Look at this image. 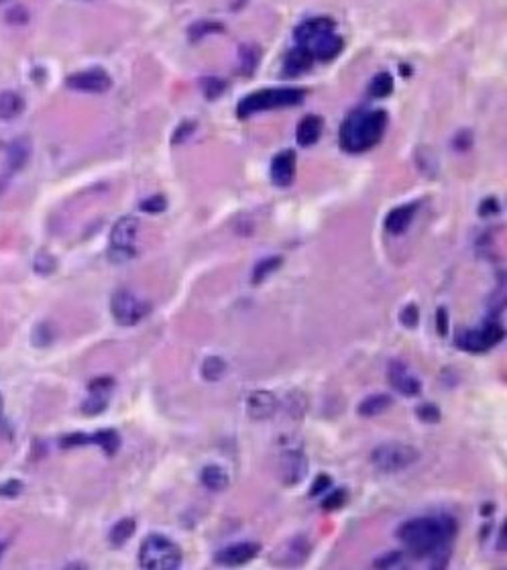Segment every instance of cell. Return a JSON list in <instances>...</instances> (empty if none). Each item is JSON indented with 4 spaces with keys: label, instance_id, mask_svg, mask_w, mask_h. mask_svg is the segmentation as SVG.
<instances>
[{
    "label": "cell",
    "instance_id": "cell-1",
    "mask_svg": "<svg viewBox=\"0 0 507 570\" xmlns=\"http://www.w3.org/2000/svg\"><path fill=\"white\" fill-rule=\"evenodd\" d=\"M456 534V522L448 515L413 517L398 530V537L416 558L438 556Z\"/></svg>",
    "mask_w": 507,
    "mask_h": 570
},
{
    "label": "cell",
    "instance_id": "cell-2",
    "mask_svg": "<svg viewBox=\"0 0 507 570\" xmlns=\"http://www.w3.org/2000/svg\"><path fill=\"white\" fill-rule=\"evenodd\" d=\"M387 114L385 110L363 108L350 112L340 125V147L346 153H365L373 149L385 134Z\"/></svg>",
    "mask_w": 507,
    "mask_h": 570
},
{
    "label": "cell",
    "instance_id": "cell-3",
    "mask_svg": "<svg viewBox=\"0 0 507 570\" xmlns=\"http://www.w3.org/2000/svg\"><path fill=\"white\" fill-rule=\"evenodd\" d=\"M296 45L304 47L314 62H330L342 51V39L335 31V21L328 17H316L304 21L294 31Z\"/></svg>",
    "mask_w": 507,
    "mask_h": 570
},
{
    "label": "cell",
    "instance_id": "cell-4",
    "mask_svg": "<svg viewBox=\"0 0 507 570\" xmlns=\"http://www.w3.org/2000/svg\"><path fill=\"white\" fill-rule=\"evenodd\" d=\"M304 98L305 90H302V88H265V90L249 94L247 98L238 102L237 112L240 118H244V116H253V114L263 112V110L296 106Z\"/></svg>",
    "mask_w": 507,
    "mask_h": 570
},
{
    "label": "cell",
    "instance_id": "cell-5",
    "mask_svg": "<svg viewBox=\"0 0 507 570\" xmlns=\"http://www.w3.org/2000/svg\"><path fill=\"white\" fill-rule=\"evenodd\" d=\"M139 564L151 570H175L181 564V550L168 536L151 534L139 548Z\"/></svg>",
    "mask_w": 507,
    "mask_h": 570
},
{
    "label": "cell",
    "instance_id": "cell-6",
    "mask_svg": "<svg viewBox=\"0 0 507 570\" xmlns=\"http://www.w3.org/2000/svg\"><path fill=\"white\" fill-rule=\"evenodd\" d=\"M136 236H139V218L123 216L114 222L108 240V257L114 263H127L135 259Z\"/></svg>",
    "mask_w": 507,
    "mask_h": 570
},
{
    "label": "cell",
    "instance_id": "cell-7",
    "mask_svg": "<svg viewBox=\"0 0 507 570\" xmlns=\"http://www.w3.org/2000/svg\"><path fill=\"white\" fill-rule=\"evenodd\" d=\"M418 458H420V452L413 446L400 444V442L381 444L371 452V463L375 465V469H379L381 472H400V470L409 469Z\"/></svg>",
    "mask_w": 507,
    "mask_h": 570
},
{
    "label": "cell",
    "instance_id": "cell-8",
    "mask_svg": "<svg viewBox=\"0 0 507 570\" xmlns=\"http://www.w3.org/2000/svg\"><path fill=\"white\" fill-rule=\"evenodd\" d=\"M110 310L121 326H135L149 314V303L139 300L129 290H118L110 300Z\"/></svg>",
    "mask_w": 507,
    "mask_h": 570
},
{
    "label": "cell",
    "instance_id": "cell-9",
    "mask_svg": "<svg viewBox=\"0 0 507 570\" xmlns=\"http://www.w3.org/2000/svg\"><path fill=\"white\" fill-rule=\"evenodd\" d=\"M504 326L499 322H487L483 328L479 330H465L456 338V344L469 353H485L491 346H495L497 342L504 340Z\"/></svg>",
    "mask_w": 507,
    "mask_h": 570
},
{
    "label": "cell",
    "instance_id": "cell-10",
    "mask_svg": "<svg viewBox=\"0 0 507 570\" xmlns=\"http://www.w3.org/2000/svg\"><path fill=\"white\" fill-rule=\"evenodd\" d=\"M66 84H68V88L78 90V92L104 94L112 86V80H110V75L102 67H92V69H84V71L71 73Z\"/></svg>",
    "mask_w": 507,
    "mask_h": 570
},
{
    "label": "cell",
    "instance_id": "cell-11",
    "mask_svg": "<svg viewBox=\"0 0 507 570\" xmlns=\"http://www.w3.org/2000/svg\"><path fill=\"white\" fill-rule=\"evenodd\" d=\"M259 544L253 542H238L229 548H222L216 552L214 560L222 567H242L247 562H251L257 554H259Z\"/></svg>",
    "mask_w": 507,
    "mask_h": 570
},
{
    "label": "cell",
    "instance_id": "cell-12",
    "mask_svg": "<svg viewBox=\"0 0 507 570\" xmlns=\"http://www.w3.org/2000/svg\"><path fill=\"white\" fill-rule=\"evenodd\" d=\"M271 181L277 188H287L294 184V175H296V153L285 149L281 153H277L271 161Z\"/></svg>",
    "mask_w": 507,
    "mask_h": 570
},
{
    "label": "cell",
    "instance_id": "cell-13",
    "mask_svg": "<svg viewBox=\"0 0 507 570\" xmlns=\"http://www.w3.org/2000/svg\"><path fill=\"white\" fill-rule=\"evenodd\" d=\"M308 554H310V546H308L305 537H292L279 550H275L273 562H277L279 567H300L308 558Z\"/></svg>",
    "mask_w": 507,
    "mask_h": 570
},
{
    "label": "cell",
    "instance_id": "cell-14",
    "mask_svg": "<svg viewBox=\"0 0 507 570\" xmlns=\"http://www.w3.org/2000/svg\"><path fill=\"white\" fill-rule=\"evenodd\" d=\"M387 381H389V385L395 389V391H400V393H404V395H418L420 393V381L409 373V369H407L404 363H400V361H393V363H389V367H387Z\"/></svg>",
    "mask_w": 507,
    "mask_h": 570
},
{
    "label": "cell",
    "instance_id": "cell-15",
    "mask_svg": "<svg viewBox=\"0 0 507 570\" xmlns=\"http://www.w3.org/2000/svg\"><path fill=\"white\" fill-rule=\"evenodd\" d=\"M247 411L253 420L261 422V420H269L271 416L277 411V400L271 391H255L251 393L249 402H247Z\"/></svg>",
    "mask_w": 507,
    "mask_h": 570
},
{
    "label": "cell",
    "instance_id": "cell-16",
    "mask_svg": "<svg viewBox=\"0 0 507 570\" xmlns=\"http://www.w3.org/2000/svg\"><path fill=\"white\" fill-rule=\"evenodd\" d=\"M416 210H418V202H411V204H404V206L393 208L385 216V231L389 235H402V233H406L409 222L416 216Z\"/></svg>",
    "mask_w": 507,
    "mask_h": 570
},
{
    "label": "cell",
    "instance_id": "cell-17",
    "mask_svg": "<svg viewBox=\"0 0 507 570\" xmlns=\"http://www.w3.org/2000/svg\"><path fill=\"white\" fill-rule=\"evenodd\" d=\"M305 470H308V463H305V456L300 450H290V452L283 454V458H281V474H283V481L287 485L300 483L305 477Z\"/></svg>",
    "mask_w": 507,
    "mask_h": 570
},
{
    "label": "cell",
    "instance_id": "cell-18",
    "mask_svg": "<svg viewBox=\"0 0 507 570\" xmlns=\"http://www.w3.org/2000/svg\"><path fill=\"white\" fill-rule=\"evenodd\" d=\"M322 129H324V123L320 116L316 114H308L300 121L298 129H296V139H298V145L302 147H312L314 143H318L320 134H322Z\"/></svg>",
    "mask_w": 507,
    "mask_h": 570
},
{
    "label": "cell",
    "instance_id": "cell-19",
    "mask_svg": "<svg viewBox=\"0 0 507 570\" xmlns=\"http://www.w3.org/2000/svg\"><path fill=\"white\" fill-rule=\"evenodd\" d=\"M25 110V100L21 94L6 90L0 94V121H12L17 116H21Z\"/></svg>",
    "mask_w": 507,
    "mask_h": 570
},
{
    "label": "cell",
    "instance_id": "cell-20",
    "mask_svg": "<svg viewBox=\"0 0 507 570\" xmlns=\"http://www.w3.org/2000/svg\"><path fill=\"white\" fill-rule=\"evenodd\" d=\"M312 64H314L312 55L304 47L296 45V49H292L285 57V75H300V73L308 71Z\"/></svg>",
    "mask_w": 507,
    "mask_h": 570
},
{
    "label": "cell",
    "instance_id": "cell-21",
    "mask_svg": "<svg viewBox=\"0 0 507 570\" xmlns=\"http://www.w3.org/2000/svg\"><path fill=\"white\" fill-rule=\"evenodd\" d=\"M200 479H202L204 487L210 489V491H222V489L229 487V472L222 467H218V465L204 467Z\"/></svg>",
    "mask_w": 507,
    "mask_h": 570
},
{
    "label": "cell",
    "instance_id": "cell-22",
    "mask_svg": "<svg viewBox=\"0 0 507 570\" xmlns=\"http://www.w3.org/2000/svg\"><path fill=\"white\" fill-rule=\"evenodd\" d=\"M27 159H29V145H27V141L19 139V141H15V143L8 145L6 166H8L10 171H19V169L25 168Z\"/></svg>",
    "mask_w": 507,
    "mask_h": 570
},
{
    "label": "cell",
    "instance_id": "cell-23",
    "mask_svg": "<svg viewBox=\"0 0 507 570\" xmlns=\"http://www.w3.org/2000/svg\"><path fill=\"white\" fill-rule=\"evenodd\" d=\"M135 528H136V524L133 517H123L121 522H116V524L112 526L110 534H108V542H110V546H114V548L125 546V544L129 542V537L135 534Z\"/></svg>",
    "mask_w": 507,
    "mask_h": 570
},
{
    "label": "cell",
    "instance_id": "cell-24",
    "mask_svg": "<svg viewBox=\"0 0 507 570\" xmlns=\"http://www.w3.org/2000/svg\"><path fill=\"white\" fill-rule=\"evenodd\" d=\"M391 398L389 395H383V393H377V395H369L367 400H363L359 405V413L365 416V418H373V416H379L383 411H387L391 407Z\"/></svg>",
    "mask_w": 507,
    "mask_h": 570
},
{
    "label": "cell",
    "instance_id": "cell-25",
    "mask_svg": "<svg viewBox=\"0 0 507 570\" xmlns=\"http://www.w3.org/2000/svg\"><path fill=\"white\" fill-rule=\"evenodd\" d=\"M90 442L98 444L108 456L114 454L118 450V446H121V438H118V434L114 430H100V432H96V434L90 436Z\"/></svg>",
    "mask_w": 507,
    "mask_h": 570
},
{
    "label": "cell",
    "instance_id": "cell-26",
    "mask_svg": "<svg viewBox=\"0 0 507 570\" xmlns=\"http://www.w3.org/2000/svg\"><path fill=\"white\" fill-rule=\"evenodd\" d=\"M391 90H393V80L385 71L377 73L371 80V84H369V94L375 96V98H385V96L391 94Z\"/></svg>",
    "mask_w": 507,
    "mask_h": 570
},
{
    "label": "cell",
    "instance_id": "cell-27",
    "mask_svg": "<svg viewBox=\"0 0 507 570\" xmlns=\"http://www.w3.org/2000/svg\"><path fill=\"white\" fill-rule=\"evenodd\" d=\"M226 371V363L220 357H208L202 363V375L206 381H218Z\"/></svg>",
    "mask_w": 507,
    "mask_h": 570
},
{
    "label": "cell",
    "instance_id": "cell-28",
    "mask_svg": "<svg viewBox=\"0 0 507 570\" xmlns=\"http://www.w3.org/2000/svg\"><path fill=\"white\" fill-rule=\"evenodd\" d=\"M281 265V257H267L263 261H259L255 269H253V283H261L269 277V273H273L275 269Z\"/></svg>",
    "mask_w": 507,
    "mask_h": 570
},
{
    "label": "cell",
    "instance_id": "cell-29",
    "mask_svg": "<svg viewBox=\"0 0 507 570\" xmlns=\"http://www.w3.org/2000/svg\"><path fill=\"white\" fill-rule=\"evenodd\" d=\"M108 403V395L106 393H96V391H90V398L82 403V411L88 413V416H94V413H100L104 411Z\"/></svg>",
    "mask_w": 507,
    "mask_h": 570
},
{
    "label": "cell",
    "instance_id": "cell-30",
    "mask_svg": "<svg viewBox=\"0 0 507 570\" xmlns=\"http://www.w3.org/2000/svg\"><path fill=\"white\" fill-rule=\"evenodd\" d=\"M166 206H168V202H166V196H161V194H155V196L141 202V210H145L149 214H159L166 210Z\"/></svg>",
    "mask_w": 507,
    "mask_h": 570
},
{
    "label": "cell",
    "instance_id": "cell-31",
    "mask_svg": "<svg viewBox=\"0 0 507 570\" xmlns=\"http://www.w3.org/2000/svg\"><path fill=\"white\" fill-rule=\"evenodd\" d=\"M418 320H420V312H418V305H413V303H407L406 308L400 312V322L406 328H416Z\"/></svg>",
    "mask_w": 507,
    "mask_h": 570
},
{
    "label": "cell",
    "instance_id": "cell-32",
    "mask_svg": "<svg viewBox=\"0 0 507 570\" xmlns=\"http://www.w3.org/2000/svg\"><path fill=\"white\" fill-rule=\"evenodd\" d=\"M33 267H35V271L39 273V275H49L51 271H55L57 263H55V259H53V257H49V255L41 253V255H39V257L35 259Z\"/></svg>",
    "mask_w": 507,
    "mask_h": 570
},
{
    "label": "cell",
    "instance_id": "cell-33",
    "mask_svg": "<svg viewBox=\"0 0 507 570\" xmlns=\"http://www.w3.org/2000/svg\"><path fill=\"white\" fill-rule=\"evenodd\" d=\"M416 413H418L420 420H424V422H428V424H434V422H438L440 420V411L434 403H424V405H420V407L416 409Z\"/></svg>",
    "mask_w": 507,
    "mask_h": 570
},
{
    "label": "cell",
    "instance_id": "cell-34",
    "mask_svg": "<svg viewBox=\"0 0 507 570\" xmlns=\"http://www.w3.org/2000/svg\"><path fill=\"white\" fill-rule=\"evenodd\" d=\"M21 493H23V483H21V481L10 479V481L0 483V497L12 499V497H17V495H21Z\"/></svg>",
    "mask_w": 507,
    "mask_h": 570
},
{
    "label": "cell",
    "instance_id": "cell-35",
    "mask_svg": "<svg viewBox=\"0 0 507 570\" xmlns=\"http://www.w3.org/2000/svg\"><path fill=\"white\" fill-rule=\"evenodd\" d=\"M344 504H346V493H344L342 489H337V491H332V493H328V495L324 497L322 507H324V509H328V511H332V509L342 507Z\"/></svg>",
    "mask_w": 507,
    "mask_h": 570
},
{
    "label": "cell",
    "instance_id": "cell-36",
    "mask_svg": "<svg viewBox=\"0 0 507 570\" xmlns=\"http://www.w3.org/2000/svg\"><path fill=\"white\" fill-rule=\"evenodd\" d=\"M332 485V479L328 477V474H318L316 479H314V483H312V491H310V495L312 497H316V495H320V493H324L328 487Z\"/></svg>",
    "mask_w": 507,
    "mask_h": 570
},
{
    "label": "cell",
    "instance_id": "cell-37",
    "mask_svg": "<svg viewBox=\"0 0 507 570\" xmlns=\"http://www.w3.org/2000/svg\"><path fill=\"white\" fill-rule=\"evenodd\" d=\"M400 560H402V554L393 552V554H387L385 558L375 560V567H379V569H387V567H395V564H400Z\"/></svg>",
    "mask_w": 507,
    "mask_h": 570
},
{
    "label": "cell",
    "instance_id": "cell-38",
    "mask_svg": "<svg viewBox=\"0 0 507 570\" xmlns=\"http://www.w3.org/2000/svg\"><path fill=\"white\" fill-rule=\"evenodd\" d=\"M436 324H438L440 336H444L448 332V312L446 308H438V314H436Z\"/></svg>",
    "mask_w": 507,
    "mask_h": 570
},
{
    "label": "cell",
    "instance_id": "cell-39",
    "mask_svg": "<svg viewBox=\"0 0 507 570\" xmlns=\"http://www.w3.org/2000/svg\"><path fill=\"white\" fill-rule=\"evenodd\" d=\"M2 411H4V400H2V395H0V418H2Z\"/></svg>",
    "mask_w": 507,
    "mask_h": 570
},
{
    "label": "cell",
    "instance_id": "cell-40",
    "mask_svg": "<svg viewBox=\"0 0 507 570\" xmlns=\"http://www.w3.org/2000/svg\"><path fill=\"white\" fill-rule=\"evenodd\" d=\"M2 550H4V544H0V556H2Z\"/></svg>",
    "mask_w": 507,
    "mask_h": 570
},
{
    "label": "cell",
    "instance_id": "cell-41",
    "mask_svg": "<svg viewBox=\"0 0 507 570\" xmlns=\"http://www.w3.org/2000/svg\"><path fill=\"white\" fill-rule=\"evenodd\" d=\"M0 2H6V0H0Z\"/></svg>",
    "mask_w": 507,
    "mask_h": 570
}]
</instances>
